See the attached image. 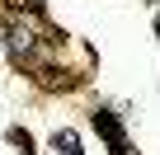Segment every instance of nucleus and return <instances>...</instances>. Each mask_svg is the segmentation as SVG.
Instances as JSON below:
<instances>
[{"mask_svg": "<svg viewBox=\"0 0 160 155\" xmlns=\"http://www.w3.org/2000/svg\"><path fill=\"white\" fill-rule=\"evenodd\" d=\"M52 146H57V150H66V155H80V141H75V132H57V136H52Z\"/></svg>", "mask_w": 160, "mask_h": 155, "instance_id": "obj_3", "label": "nucleus"}, {"mask_svg": "<svg viewBox=\"0 0 160 155\" xmlns=\"http://www.w3.org/2000/svg\"><path fill=\"white\" fill-rule=\"evenodd\" d=\"M5 33H10V47H14V52H33V47L42 42V24H38L33 10H28V14H10Z\"/></svg>", "mask_w": 160, "mask_h": 155, "instance_id": "obj_1", "label": "nucleus"}, {"mask_svg": "<svg viewBox=\"0 0 160 155\" xmlns=\"http://www.w3.org/2000/svg\"><path fill=\"white\" fill-rule=\"evenodd\" d=\"M94 127L108 136L113 155H127V141H122V127H118V118H113V113H94Z\"/></svg>", "mask_w": 160, "mask_h": 155, "instance_id": "obj_2", "label": "nucleus"}]
</instances>
